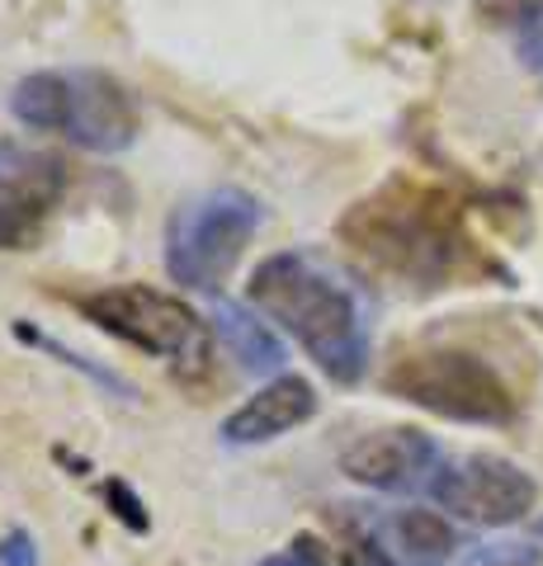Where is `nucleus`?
<instances>
[{
	"label": "nucleus",
	"mask_w": 543,
	"mask_h": 566,
	"mask_svg": "<svg viewBox=\"0 0 543 566\" xmlns=\"http://www.w3.org/2000/svg\"><path fill=\"white\" fill-rule=\"evenodd\" d=\"M341 241L401 283L449 289L459 279L487 274L492 260L468 237L459 203L420 180H388L345 212Z\"/></svg>",
	"instance_id": "nucleus-1"
},
{
	"label": "nucleus",
	"mask_w": 543,
	"mask_h": 566,
	"mask_svg": "<svg viewBox=\"0 0 543 566\" xmlns=\"http://www.w3.org/2000/svg\"><path fill=\"white\" fill-rule=\"evenodd\" d=\"M247 297L260 316L279 322L331 382L369 374V307L359 289L317 251H274L255 264Z\"/></svg>",
	"instance_id": "nucleus-2"
},
{
	"label": "nucleus",
	"mask_w": 543,
	"mask_h": 566,
	"mask_svg": "<svg viewBox=\"0 0 543 566\" xmlns=\"http://www.w3.org/2000/svg\"><path fill=\"white\" fill-rule=\"evenodd\" d=\"M10 114L33 133H52L81 151H128L143 133L133 91L109 71H33L10 91Z\"/></svg>",
	"instance_id": "nucleus-3"
},
{
	"label": "nucleus",
	"mask_w": 543,
	"mask_h": 566,
	"mask_svg": "<svg viewBox=\"0 0 543 566\" xmlns=\"http://www.w3.org/2000/svg\"><path fill=\"white\" fill-rule=\"evenodd\" d=\"M383 387L397 401L459 424H511L520 416V397L501 378V368L459 345L401 349L383 374Z\"/></svg>",
	"instance_id": "nucleus-4"
},
{
	"label": "nucleus",
	"mask_w": 543,
	"mask_h": 566,
	"mask_svg": "<svg viewBox=\"0 0 543 566\" xmlns=\"http://www.w3.org/2000/svg\"><path fill=\"white\" fill-rule=\"evenodd\" d=\"M76 312L91 316L100 331L128 340L133 349L166 359L180 378H203L213 368V326L208 316L161 293L152 283H109V289L81 293Z\"/></svg>",
	"instance_id": "nucleus-5"
},
{
	"label": "nucleus",
	"mask_w": 543,
	"mask_h": 566,
	"mask_svg": "<svg viewBox=\"0 0 543 566\" xmlns=\"http://www.w3.org/2000/svg\"><path fill=\"white\" fill-rule=\"evenodd\" d=\"M265 222V203L237 185L185 199L166 222V274L189 293H218Z\"/></svg>",
	"instance_id": "nucleus-6"
},
{
	"label": "nucleus",
	"mask_w": 543,
	"mask_h": 566,
	"mask_svg": "<svg viewBox=\"0 0 543 566\" xmlns=\"http://www.w3.org/2000/svg\"><path fill=\"white\" fill-rule=\"evenodd\" d=\"M72 185V166L58 151L0 142V251L39 245L48 218Z\"/></svg>",
	"instance_id": "nucleus-7"
},
{
	"label": "nucleus",
	"mask_w": 543,
	"mask_h": 566,
	"mask_svg": "<svg viewBox=\"0 0 543 566\" xmlns=\"http://www.w3.org/2000/svg\"><path fill=\"white\" fill-rule=\"evenodd\" d=\"M430 495L449 510L453 520L501 528V524H520L524 515H530L534 501H539V486H534L530 472L511 463V458L468 453V458H459V463L440 468Z\"/></svg>",
	"instance_id": "nucleus-8"
},
{
	"label": "nucleus",
	"mask_w": 543,
	"mask_h": 566,
	"mask_svg": "<svg viewBox=\"0 0 543 566\" xmlns=\"http://www.w3.org/2000/svg\"><path fill=\"white\" fill-rule=\"evenodd\" d=\"M445 463H449L445 449L435 444L426 430H411V424H393V430L359 434L355 444L341 453V472L349 476V482L383 491V495L430 491Z\"/></svg>",
	"instance_id": "nucleus-9"
},
{
	"label": "nucleus",
	"mask_w": 543,
	"mask_h": 566,
	"mask_svg": "<svg viewBox=\"0 0 543 566\" xmlns=\"http://www.w3.org/2000/svg\"><path fill=\"white\" fill-rule=\"evenodd\" d=\"M317 416V387L297 374H279L260 387L255 397H247L232 416L222 420V444L232 449H251V444H270V439H284L297 424H307Z\"/></svg>",
	"instance_id": "nucleus-10"
},
{
	"label": "nucleus",
	"mask_w": 543,
	"mask_h": 566,
	"mask_svg": "<svg viewBox=\"0 0 543 566\" xmlns=\"http://www.w3.org/2000/svg\"><path fill=\"white\" fill-rule=\"evenodd\" d=\"M374 528L397 566H449L463 547L459 528L435 510H393V515L374 520Z\"/></svg>",
	"instance_id": "nucleus-11"
},
{
	"label": "nucleus",
	"mask_w": 543,
	"mask_h": 566,
	"mask_svg": "<svg viewBox=\"0 0 543 566\" xmlns=\"http://www.w3.org/2000/svg\"><path fill=\"white\" fill-rule=\"evenodd\" d=\"M208 326H213V335L227 345V354L247 368V374H279L284 368V340L260 322L255 307H241L232 303V297H213V307H208Z\"/></svg>",
	"instance_id": "nucleus-12"
},
{
	"label": "nucleus",
	"mask_w": 543,
	"mask_h": 566,
	"mask_svg": "<svg viewBox=\"0 0 543 566\" xmlns=\"http://www.w3.org/2000/svg\"><path fill=\"white\" fill-rule=\"evenodd\" d=\"M14 335H20V340H29V345H39V349H48V354H58L62 364L81 368L85 378L100 382V387H109V392H118V397H133V387H128L124 378H118V374H109V368H104V364H91V359H85V354H76V349L58 345V340H52V335H43V331H29V326H14Z\"/></svg>",
	"instance_id": "nucleus-13"
},
{
	"label": "nucleus",
	"mask_w": 543,
	"mask_h": 566,
	"mask_svg": "<svg viewBox=\"0 0 543 566\" xmlns=\"http://www.w3.org/2000/svg\"><path fill=\"white\" fill-rule=\"evenodd\" d=\"M345 566H397L393 553L383 547L374 520H364V524H349V528H345Z\"/></svg>",
	"instance_id": "nucleus-14"
},
{
	"label": "nucleus",
	"mask_w": 543,
	"mask_h": 566,
	"mask_svg": "<svg viewBox=\"0 0 543 566\" xmlns=\"http://www.w3.org/2000/svg\"><path fill=\"white\" fill-rule=\"evenodd\" d=\"M534 562H539V547L530 543H482V547H468L453 566H534Z\"/></svg>",
	"instance_id": "nucleus-15"
},
{
	"label": "nucleus",
	"mask_w": 543,
	"mask_h": 566,
	"mask_svg": "<svg viewBox=\"0 0 543 566\" xmlns=\"http://www.w3.org/2000/svg\"><path fill=\"white\" fill-rule=\"evenodd\" d=\"M515 52H520V62L530 66L534 76L543 81V6L524 10V20H520V33H515Z\"/></svg>",
	"instance_id": "nucleus-16"
},
{
	"label": "nucleus",
	"mask_w": 543,
	"mask_h": 566,
	"mask_svg": "<svg viewBox=\"0 0 543 566\" xmlns=\"http://www.w3.org/2000/svg\"><path fill=\"white\" fill-rule=\"evenodd\" d=\"M255 566H331V557H326V547L312 538V534H297L289 547H279V553L260 557Z\"/></svg>",
	"instance_id": "nucleus-17"
},
{
	"label": "nucleus",
	"mask_w": 543,
	"mask_h": 566,
	"mask_svg": "<svg viewBox=\"0 0 543 566\" xmlns=\"http://www.w3.org/2000/svg\"><path fill=\"white\" fill-rule=\"evenodd\" d=\"M104 495L114 501V515L124 520V524L133 528V534H147V505L137 501V495H133L124 482H109V486H104Z\"/></svg>",
	"instance_id": "nucleus-18"
},
{
	"label": "nucleus",
	"mask_w": 543,
	"mask_h": 566,
	"mask_svg": "<svg viewBox=\"0 0 543 566\" xmlns=\"http://www.w3.org/2000/svg\"><path fill=\"white\" fill-rule=\"evenodd\" d=\"M0 566H39V543H33L29 528L0 534Z\"/></svg>",
	"instance_id": "nucleus-19"
},
{
	"label": "nucleus",
	"mask_w": 543,
	"mask_h": 566,
	"mask_svg": "<svg viewBox=\"0 0 543 566\" xmlns=\"http://www.w3.org/2000/svg\"><path fill=\"white\" fill-rule=\"evenodd\" d=\"M534 534H539V538H543V520H539V524H534Z\"/></svg>",
	"instance_id": "nucleus-20"
}]
</instances>
